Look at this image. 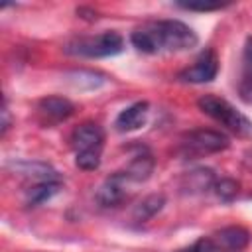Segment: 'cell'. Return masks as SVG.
I'll use <instances>...</instances> for the list:
<instances>
[{"mask_svg":"<svg viewBox=\"0 0 252 252\" xmlns=\"http://www.w3.org/2000/svg\"><path fill=\"white\" fill-rule=\"evenodd\" d=\"M130 39L132 45L142 53L185 51L197 45V33L179 20L148 22L142 28L134 30Z\"/></svg>","mask_w":252,"mask_h":252,"instance_id":"6da1fadb","label":"cell"},{"mask_svg":"<svg viewBox=\"0 0 252 252\" xmlns=\"http://www.w3.org/2000/svg\"><path fill=\"white\" fill-rule=\"evenodd\" d=\"M197 104L207 116H211L213 120L220 122L230 132H234L238 136L252 134V122L242 112H238L230 102H226L224 98L215 96V94H205V96H201L197 100Z\"/></svg>","mask_w":252,"mask_h":252,"instance_id":"7a4b0ae2","label":"cell"},{"mask_svg":"<svg viewBox=\"0 0 252 252\" xmlns=\"http://www.w3.org/2000/svg\"><path fill=\"white\" fill-rule=\"evenodd\" d=\"M124 49V39L118 32H102L93 37H79L67 43L65 51L81 57H108Z\"/></svg>","mask_w":252,"mask_h":252,"instance_id":"3957f363","label":"cell"},{"mask_svg":"<svg viewBox=\"0 0 252 252\" xmlns=\"http://www.w3.org/2000/svg\"><path fill=\"white\" fill-rule=\"evenodd\" d=\"M228 144L230 142H228L226 134L217 132V130L201 128V130H193V132L183 136L179 152H181L183 158L195 159V158H203V156H209V154L222 152V150L228 148Z\"/></svg>","mask_w":252,"mask_h":252,"instance_id":"277c9868","label":"cell"},{"mask_svg":"<svg viewBox=\"0 0 252 252\" xmlns=\"http://www.w3.org/2000/svg\"><path fill=\"white\" fill-rule=\"evenodd\" d=\"M219 71V59L211 49H205L195 61L193 65H189L187 69H183L177 79L183 83H209L215 79Z\"/></svg>","mask_w":252,"mask_h":252,"instance_id":"5b68a950","label":"cell"},{"mask_svg":"<svg viewBox=\"0 0 252 252\" xmlns=\"http://www.w3.org/2000/svg\"><path fill=\"white\" fill-rule=\"evenodd\" d=\"M126 183H128V177L124 171H116L112 173L110 177L104 179V183L98 187L96 191V203L104 209H112V207H118L124 199H126Z\"/></svg>","mask_w":252,"mask_h":252,"instance_id":"8992f818","label":"cell"},{"mask_svg":"<svg viewBox=\"0 0 252 252\" xmlns=\"http://www.w3.org/2000/svg\"><path fill=\"white\" fill-rule=\"evenodd\" d=\"M102 142H104V132L94 122H85V124L77 126L73 130V134H71V146H73L75 154L100 152L102 150Z\"/></svg>","mask_w":252,"mask_h":252,"instance_id":"52a82bcc","label":"cell"},{"mask_svg":"<svg viewBox=\"0 0 252 252\" xmlns=\"http://www.w3.org/2000/svg\"><path fill=\"white\" fill-rule=\"evenodd\" d=\"M73 110H75L73 102L65 96H45L37 102V114L47 124L61 122V120L69 118L73 114Z\"/></svg>","mask_w":252,"mask_h":252,"instance_id":"ba28073f","label":"cell"},{"mask_svg":"<svg viewBox=\"0 0 252 252\" xmlns=\"http://www.w3.org/2000/svg\"><path fill=\"white\" fill-rule=\"evenodd\" d=\"M248 240H250V234L242 226H224L213 236L217 250H226V252H238L246 248Z\"/></svg>","mask_w":252,"mask_h":252,"instance_id":"9c48e42d","label":"cell"},{"mask_svg":"<svg viewBox=\"0 0 252 252\" xmlns=\"http://www.w3.org/2000/svg\"><path fill=\"white\" fill-rule=\"evenodd\" d=\"M148 118V102L146 100H138L134 104H130L128 108H124L116 120L114 126L118 132H132L136 128H140Z\"/></svg>","mask_w":252,"mask_h":252,"instance_id":"30bf717a","label":"cell"},{"mask_svg":"<svg viewBox=\"0 0 252 252\" xmlns=\"http://www.w3.org/2000/svg\"><path fill=\"white\" fill-rule=\"evenodd\" d=\"M215 175L211 169L207 167H197L193 171H187L183 181H181V189L187 191V193H203V191H209L213 189L215 185Z\"/></svg>","mask_w":252,"mask_h":252,"instance_id":"8fae6325","label":"cell"},{"mask_svg":"<svg viewBox=\"0 0 252 252\" xmlns=\"http://www.w3.org/2000/svg\"><path fill=\"white\" fill-rule=\"evenodd\" d=\"M238 94L244 102H252V37L246 39L244 43V53H242V71H240V81H238Z\"/></svg>","mask_w":252,"mask_h":252,"instance_id":"7c38bea8","label":"cell"},{"mask_svg":"<svg viewBox=\"0 0 252 252\" xmlns=\"http://www.w3.org/2000/svg\"><path fill=\"white\" fill-rule=\"evenodd\" d=\"M165 205V197L161 193H152L148 197H144L132 211V219L136 222H146L150 220L154 215H158Z\"/></svg>","mask_w":252,"mask_h":252,"instance_id":"4fadbf2b","label":"cell"},{"mask_svg":"<svg viewBox=\"0 0 252 252\" xmlns=\"http://www.w3.org/2000/svg\"><path fill=\"white\" fill-rule=\"evenodd\" d=\"M122 171L128 181H146L154 171V158L150 154H138Z\"/></svg>","mask_w":252,"mask_h":252,"instance_id":"5bb4252c","label":"cell"},{"mask_svg":"<svg viewBox=\"0 0 252 252\" xmlns=\"http://www.w3.org/2000/svg\"><path fill=\"white\" fill-rule=\"evenodd\" d=\"M14 169L26 177H33L39 181H57V173L53 171V167H49L47 163L41 161H20L14 165Z\"/></svg>","mask_w":252,"mask_h":252,"instance_id":"9a60e30c","label":"cell"},{"mask_svg":"<svg viewBox=\"0 0 252 252\" xmlns=\"http://www.w3.org/2000/svg\"><path fill=\"white\" fill-rule=\"evenodd\" d=\"M57 191H59V181H39V183H35L33 187L28 189L26 201H28V205L35 207V205H41L47 199H51Z\"/></svg>","mask_w":252,"mask_h":252,"instance_id":"2e32d148","label":"cell"},{"mask_svg":"<svg viewBox=\"0 0 252 252\" xmlns=\"http://www.w3.org/2000/svg\"><path fill=\"white\" fill-rule=\"evenodd\" d=\"M67 79H69L73 85H77V87H85V89H94V87H98V85H102V83L106 81L104 75L94 73V71H85V69L67 73Z\"/></svg>","mask_w":252,"mask_h":252,"instance_id":"e0dca14e","label":"cell"},{"mask_svg":"<svg viewBox=\"0 0 252 252\" xmlns=\"http://www.w3.org/2000/svg\"><path fill=\"white\" fill-rule=\"evenodd\" d=\"M213 191H215V195H217L220 201L228 203V201H232V199L238 195V183H236L234 179H228V177L217 179L215 185H213Z\"/></svg>","mask_w":252,"mask_h":252,"instance_id":"ac0fdd59","label":"cell"},{"mask_svg":"<svg viewBox=\"0 0 252 252\" xmlns=\"http://www.w3.org/2000/svg\"><path fill=\"white\" fill-rule=\"evenodd\" d=\"M75 163L83 171H94L100 165V152H81V154H75Z\"/></svg>","mask_w":252,"mask_h":252,"instance_id":"d6986e66","label":"cell"},{"mask_svg":"<svg viewBox=\"0 0 252 252\" xmlns=\"http://www.w3.org/2000/svg\"><path fill=\"white\" fill-rule=\"evenodd\" d=\"M175 252H219V250H217L213 238H205V236H203V238L195 240L191 246L181 248V250H175Z\"/></svg>","mask_w":252,"mask_h":252,"instance_id":"ffe728a7","label":"cell"},{"mask_svg":"<svg viewBox=\"0 0 252 252\" xmlns=\"http://www.w3.org/2000/svg\"><path fill=\"white\" fill-rule=\"evenodd\" d=\"M179 6L185 10H199V12H211V10L224 8V4H219V2H179Z\"/></svg>","mask_w":252,"mask_h":252,"instance_id":"44dd1931","label":"cell"},{"mask_svg":"<svg viewBox=\"0 0 252 252\" xmlns=\"http://www.w3.org/2000/svg\"><path fill=\"white\" fill-rule=\"evenodd\" d=\"M10 112H8V106H6V102L2 104V136L8 132V128H10Z\"/></svg>","mask_w":252,"mask_h":252,"instance_id":"7402d4cb","label":"cell"}]
</instances>
